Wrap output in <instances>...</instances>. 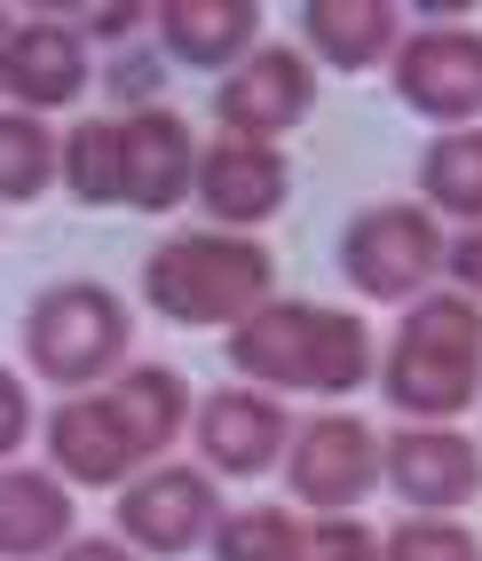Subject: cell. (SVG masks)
<instances>
[{"label":"cell","instance_id":"obj_3","mask_svg":"<svg viewBox=\"0 0 482 561\" xmlns=\"http://www.w3.org/2000/svg\"><path fill=\"white\" fill-rule=\"evenodd\" d=\"M142 301L167 324H245L262 301H277V261L262 238H230V230H182L151 245L142 261Z\"/></svg>","mask_w":482,"mask_h":561},{"label":"cell","instance_id":"obj_29","mask_svg":"<svg viewBox=\"0 0 482 561\" xmlns=\"http://www.w3.org/2000/svg\"><path fill=\"white\" fill-rule=\"evenodd\" d=\"M95 41H119V32H135V16H151V9H127V0H103V9H80Z\"/></svg>","mask_w":482,"mask_h":561},{"label":"cell","instance_id":"obj_19","mask_svg":"<svg viewBox=\"0 0 482 561\" xmlns=\"http://www.w3.org/2000/svg\"><path fill=\"white\" fill-rule=\"evenodd\" d=\"M395 24L403 16L388 9V0H309L301 9V41L332 71H372V64L395 56Z\"/></svg>","mask_w":482,"mask_h":561},{"label":"cell","instance_id":"obj_17","mask_svg":"<svg viewBox=\"0 0 482 561\" xmlns=\"http://www.w3.org/2000/svg\"><path fill=\"white\" fill-rule=\"evenodd\" d=\"M71 546V491L41 467H0V561H56Z\"/></svg>","mask_w":482,"mask_h":561},{"label":"cell","instance_id":"obj_24","mask_svg":"<svg viewBox=\"0 0 482 561\" xmlns=\"http://www.w3.org/2000/svg\"><path fill=\"white\" fill-rule=\"evenodd\" d=\"M380 561H482V538L467 522H435V514H412L380 538Z\"/></svg>","mask_w":482,"mask_h":561},{"label":"cell","instance_id":"obj_23","mask_svg":"<svg viewBox=\"0 0 482 561\" xmlns=\"http://www.w3.org/2000/svg\"><path fill=\"white\" fill-rule=\"evenodd\" d=\"M214 561H292V546H301V522H292L285 506H238L214 522Z\"/></svg>","mask_w":482,"mask_h":561},{"label":"cell","instance_id":"obj_4","mask_svg":"<svg viewBox=\"0 0 482 561\" xmlns=\"http://www.w3.org/2000/svg\"><path fill=\"white\" fill-rule=\"evenodd\" d=\"M24 364L48 388H95L127 364V301L95 277H64L24 309Z\"/></svg>","mask_w":482,"mask_h":561},{"label":"cell","instance_id":"obj_25","mask_svg":"<svg viewBox=\"0 0 482 561\" xmlns=\"http://www.w3.org/2000/svg\"><path fill=\"white\" fill-rule=\"evenodd\" d=\"M292 561H380V538L348 514H324V522H301V546Z\"/></svg>","mask_w":482,"mask_h":561},{"label":"cell","instance_id":"obj_11","mask_svg":"<svg viewBox=\"0 0 482 561\" xmlns=\"http://www.w3.org/2000/svg\"><path fill=\"white\" fill-rule=\"evenodd\" d=\"M380 482L412 514H451L482 491V451L459 427H395L380 443Z\"/></svg>","mask_w":482,"mask_h":561},{"label":"cell","instance_id":"obj_10","mask_svg":"<svg viewBox=\"0 0 482 561\" xmlns=\"http://www.w3.org/2000/svg\"><path fill=\"white\" fill-rule=\"evenodd\" d=\"M198 206L214 214V230H230V238H245V230H262L269 214H285V198H292V167H285V151L277 142H238V135H221V142H206L198 151Z\"/></svg>","mask_w":482,"mask_h":561},{"label":"cell","instance_id":"obj_13","mask_svg":"<svg viewBox=\"0 0 482 561\" xmlns=\"http://www.w3.org/2000/svg\"><path fill=\"white\" fill-rule=\"evenodd\" d=\"M119 159H127V198L135 214H167L191 198V182H198V142H191V119L167 103L151 111H127L119 119Z\"/></svg>","mask_w":482,"mask_h":561},{"label":"cell","instance_id":"obj_31","mask_svg":"<svg viewBox=\"0 0 482 561\" xmlns=\"http://www.w3.org/2000/svg\"><path fill=\"white\" fill-rule=\"evenodd\" d=\"M9 32H16V24H9V9H0V48H9Z\"/></svg>","mask_w":482,"mask_h":561},{"label":"cell","instance_id":"obj_22","mask_svg":"<svg viewBox=\"0 0 482 561\" xmlns=\"http://www.w3.org/2000/svg\"><path fill=\"white\" fill-rule=\"evenodd\" d=\"M56 142L64 135H48V119L0 103V206H24V198L48 191L56 182Z\"/></svg>","mask_w":482,"mask_h":561},{"label":"cell","instance_id":"obj_26","mask_svg":"<svg viewBox=\"0 0 482 561\" xmlns=\"http://www.w3.org/2000/svg\"><path fill=\"white\" fill-rule=\"evenodd\" d=\"M24 435H32V396L9 364H0V459H16L24 451Z\"/></svg>","mask_w":482,"mask_h":561},{"label":"cell","instance_id":"obj_28","mask_svg":"<svg viewBox=\"0 0 482 561\" xmlns=\"http://www.w3.org/2000/svg\"><path fill=\"white\" fill-rule=\"evenodd\" d=\"M111 95L135 103V111H151V95H159V56H119V64H111Z\"/></svg>","mask_w":482,"mask_h":561},{"label":"cell","instance_id":"obj_14","mask_svg":"<svg viewBox=\"0 0 482 561\" xmlns=\"http://www.w3.org/2000/svg\"><path fill=\"white\" fill-rule=\"evenodd\" d=\"M285 443H292V420L262 388H221L198 403V459L214 474H269L285 459Z\"/></svg>","mask_w":482,"mask_h":561},{"label":"cell","instance_id":"obj_5","mask_svg":"<svg viewBox=\"0 0 482 561\" xmlns=\"http://www.w3.org/2000/svg\"><path fill=\"white\" fill-rule=\"evenodd\" d=\"M341 277L364 301H420L443 277V221L427 206H364L341 230Z\"/></svg>","mask_w":482,"mask_h":561},{"label":"cell","instance_id":"obj_6","mask_svg":"<svg viewBox=\"0 0 482 561\" xmlns=\"http://www.w3.org/2000/svg\"><path fill=\"white\" fill-rule=\"evenodd\" d=\"M285 491L317 506V514H356L380 491V435L356 420V411H317V420L292 427L285 443Z\"/></svg>","mask_w":482,"mask_h":561},{"label":"cell","instance_id":"obj_20","mask_svg":"<svg viewBox=\"0 0 482 561\" xmlns=\"http://www.w3.org/2000/svg\"><path fill=\"white\" fill-rule=\"evenodd\" d=\"M420 198L427 214H451V221H482V127H443L427 151H420Z\"/></svg>","mask_w":482,"mask_h":561},{"label":"cell","instance_id":"obj_1","mask_svg":"<svg viewBox=\"0 0 482 561\" xmlns=\"http://www.w3.org/2000/svg\"><path fill=\"white\" fill-rule=\"evenodd\" d=\"M230 371L245 388H292V396H356L372 380V332L356 309H317V301H262L221 341Z\"/></svg>","mask_w":482,"mask_h":561},{"label":"cell","instance_id":"obj_15","mask_svg":"<svg viewBox=\"0 0 482 561\" xmlns=\"http://www.w3.org/2000/svg\"><path fill=\"white\" fill-rule=\"evenodd\" d=\"M48 459H56V482H88V491H127V474L142 467L103 396H64L48 411Z\"/></svg>","mask_w":482,"mask_h":561},{"label":"cell","instance_id":"obj_8","mask_svg":"<svg viewBox=\"0 0 482 561\" xmlns=\"http://www.w3.org/2000/svg\"><path fill=\"white\" fill-rule=\"evenodd\" d=\"M395 95L435 127H467L482 111V32L474 24H427L395 41Z\"/></svg>","mask_w":482,"mask_h":561},{"label":"cell","instance_id":"obj_18","mask_svg":"<svg viewBox=\"0 0 482 561\" xmlns=\"http://www.w3.org/2000/svg\"><path fill=\"white\" fill-rule=\"evenodd\" d=\"M103 403H111V420H119L135 459H159L167 443L191 427V380H182L174 364H127Z\"/></svg>","mask_w":482,"mask_h":561},{"label":"cell","instance_id":"obj_9","mask_svg":"<svg viewBox=\"0 0 482 561\" xmlns=\"http://www.w3.org/2000/svg\"><path fill=\"white\" fill-rule=\"evenodd\" d=\"M317 111V71L301 48H253L245 64H230V80L214 88V119L238 142H277Z\"/></svg>","mask_w":482,"mask_h":561},{"label":"cell","instance_id":"obj_21","mask_svg":"<svg viewBox=\"0 0 482 561\" xmlns=\"http://www.w3.org/2000/svg\"><path fill=\"white\" fill-rule=\"evenodd\" d=\"M56 174L80 206H119L127 198V159H119V119H88L56 142Z\"/></svg>","mask_w":482,"mask_h":561},{"label":"cell","instance_id":"obj_16","mask_svg":"<svg viewBox=\"0 0 482 561\" xmlns=\"http://www.w3.org/2000/svg\"><path fill=\"white\" fill-rule=\"evenodd\" d=\"M167 32V56L191 71H230L253 56V32H262V9L253 0H167L151 9Z\"/></svg>","mask_w":482,"mask_h":561},{"label":"cell","instance_id":"obj_7","mask_svg":"<svg viewBox=\"0 0 482 561\" xmlns=\"http://www.w3.org/2000/svg\"><path fill=\"white\" fill-rule=\"evenodd\" d=\"M119 546H135L142 561H174V553H198L221 522L214 499V474L198 467H142L127 491H119Z\"/></svg>","mask_w":482,"mask_h":561},{"label":"cell","instance_id":"obj_2","mask_svg":"<svg viewBox=\"0 0 482 561\" xmlns=\"http://www.w3.org/2000/svg\"><path fill=\"white\" fill-rule=\"evenodd\" d=\"M380 388L412 427H451L482 396V309L459 293H420L388 341Z\"/></svg>","mask_w":482,"mask_h":561},{"label":"cell","instance_id":"obj_12","mask_svg":"<svg viewBox=\"0 0 482 561\" xmlns=\"http://www.w3.org/2000/svg\"><path fill=\"white\" fill-rule=\"evenodd\" d=\"M88 88V41L80 24H56V16H32L9 32V48H0V95L9 111H64L71 95Z\"/></svg>","mask_w":482,"mask_h":561},{"label":"cell","instance_id":"obj_30","mask_svg":"<svg viewBox=\"0 0 482 561\" xmlns=\"http://www.w3.org/2000/svg\"><path fill=\"white\" fill-rule=\"evenodd\" d=\"M56 561H142L135 546H119V538H71Z\"/></svg>","mask_w":482,"mask_h":561},{"label":"cell","instance_id":"obj_27","mask_svg":"<svg viewBox=\"0 0 482 561\" xmlns=\"http://www.w3.org/2000/svg\"><path fill=\"white\" fill-rule=\"evenodd\" d=\"M443 277L459 285V301H474V293H482V221H474V230H459L451 245H443Z\"/></svg>","mask_w":482,"mask_h":561}]
</instances>
